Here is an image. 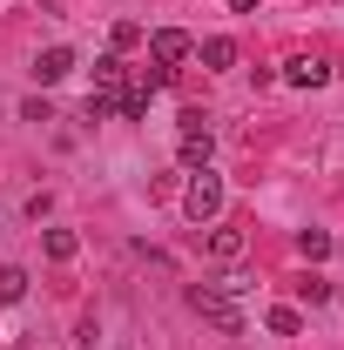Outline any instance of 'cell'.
Returning <instances> with one entry per match:
<instances>
[{
	"instance_id": "6da1fadb",
	"label": "cell",
	"mask_w": 344,
	"mask_h": 350,
	"mask_svg": "<svg viewBox=\"0 0 344 350\" xmlns=\"http://www.w3.org/2000/svg\"><path fill=\"white\" fill-rule=\"evenodd\" d=\"M189 310H196L210 330H223V337H243V304H236V290H223V283H196V290H189Z\"/></svg>"
},
{
	"instance_id": "7a4b0ae2",
	"label": "cell",
	"mask_w": 344,
	"mask_h": 350,
	"mask_svg": "<svg viewBox=\"0 0 344 350\" xmlns=\"http://www.w3.org/2000/svg\"><path fill=\"white\" fill-rule=\"evenodd\" d=\"M182 216L196 222V229H210L223 216V175L216 169H189V182H182Z\"/></svg>"
},
{
	"instance_id": "3957f363",
	"label": "cell",
	"mask_w": 344,
	"mask_h": 350,
	"mask_svg": "<svg viewBox=\"0 0 344 350\" xmlns=\"http://www.w3.org/2000/svg\"><path fill=\"white\" fill-rule=\"evenodd\" d=\"M210 155H216L210 115H203V108H182V122H175V162H182V169H210Z\"/></svg>"
},
{
	"instance_id": "277c9868",
	"label": "cell",
	"mask_w": 344,
	"mask_h": 350,
	"mask_svg": "<svg viewBox=\"0 0 344 350\" xmlns=\"http://www.w3.org/2000/svg\"><path fill=\"white\" fill-rule=\"evenodd\" d=\"M189 54H196V41H189L182 27H156V34H149V61H156V68H169V75L189 61Z\"/></svg>"
},
{
	"instance_id": "5b68a950",
	"label": "cell",
	"mask_w": 344,
	"mask_h": 350,
	"mask_svg": "<svg viewBox=\"0 0 344 350\" xmlns=\"http://www.w3.org/2000/svg\"><path fill=\"white\" fill-rule=\"evenodd\" d=\"M250 250V229H236V222H210V236H203V256L210 262H236Z\"/></svg>"
},
{
	"instance_id": "8992f818",
	"label": "cell",
	"mask_w": 344,
	"mask_h": 350,
	"mask_svg": "<svg viewBox=\"0 0 344 350\" xmlns=\"http://www.w3.org/2000/svg\"><path fill=\"white\" fill-rule=\"evenodd\" d=\"M284 81L291 88H324L331 81V61H324V54H291V61H284Z\"/></svg>"
},
{
	"instance_id": "52a82bcc",
	"label": "cell",
	"mask_w": 344,
	"mask_h": 350,
	"mask_svg": "<svg viewBox=\"0 0 344 350\" xmlns=\"http://www.w3.org/2000/svg\"><path fill=\"white\" fill-rule=\"evenodd\" d=\"M68 75H75V47H41V54H34V81L41 88L68 81Z\"/></svg>"
},
{
	"instance_id": "ba28073f",
	"label": "cell",
	"mask_w": 344,
	"mask_h": 350,
	"mask_svg": "<svg viewBox=\"0 0 344 350\" xmlns=\"http://www.w3.org/2000/svg\"><path fill=\"white\" fill-rule=\"evenodd\" d=\"M196 61H203L210 75H223V68H236V41H230V34H210V41L196 47Z\"/></svg>"
},
{
	"instance_id": "9c48e42d",
	"label": "cell",
	"mask_w": 344,
	"mask_h": 350,
	"mask_svg": "<svg viewBox=\"0 0 344 350\" xmlns=\"http://www.w3.org/2000/svg\"><path fill=\"white\" fill-rule=\"evenodd\" d=\"M41 250H47V262H75V250H82V243H75V229H47Z\"/></svg>"
},
{
	"instance_id": "30bf717a",
	"label": "cell",
	"mask_w": 344,
	"mask_h": 350,
	"mask_svg": "<svg viewBox=\"0 0 344 350\" xmlns=\"http://www.w3.org/2000/svg\"><path fill=\"white\" fill-rule=\"evenodd\" d=\"M297 256L304 262H324V256H331V236H324V229H297Z\"/></svg>"
},
{
	"instance_id": "8fae6325",
	"label": "cell",
	"mask_w": 344,
	"mask_h": 350,
	"mask_svg": "<svg viewBox=\"0 0 344 350\" xmlns=\"http://www.w3.org/2000/svg\"><path fill=\"white\" fill-rule=\"evenodd\" d=\"M142 41H149V34H142L135 21H115V27H108V54H129V47H142Z\"/></svg>"
},
{
	"instance_id": "7c38bea8",
	"label": "cell",
	"mask_w": 344,
	"mask_h": 350,
	"mask_svg": "<svg viewBox=\"0 0 344 350\" xmlns=\"http://www.w3.org/2000/svg\"><path fill=\"white\" fill-rule=\"evenodd\" d=\"M21 297H27V269L7 262V269H0V304H21Z\"/></svg>"
},
{
	"instance_id": "4fadbf2b",
	"label": "cell",
	"mask_w": 344,
	"mask_h": 350,
	"mask_svg": "<svg viewBox=\"0 0 344 350\" xmlns=\"http://www.w3.org/2000/svg\"><path fill=\"white\" fill-rule=\"evenodd\" d=\"M122 81H129L122 54H101V61H95V88H122Z\"/></svg>"
},
{
	"instance_id": "5bb4252c",
	"label": "cell",
	"mask_w": 344,
	"mask_h": 350,
	"mask_svg": "<svg viewBox=\"0 0 344 350\" xmlns=\"http://www.w3.org/2000/svg\"><path fill=\"white\" fill-rule=\"evenodd\" d=\"M263 323H270L277 337H297V330H304V317H297V310H291V304H277V310H270V317H263Z\"/></svg>"
},
{
	"instance_id": "9a60e30c",
	"label": "cell",
	"mask_w": 344,
	"mask_h": 350,
	"mask_svg": "<svg viewBox=\"0 0 344 350\" xmlns=\"http://www.w3.org/2000/svg\"><path fill=\"white\" fill-rule=\"evenodd\" d=\"M115 94H122V88H95V94H88V122H108V115H115Z\"/></svg>"
},
{
	"instance_id": "2e32d148",
	"label": "cell",
	"mask_w": 344,
	"mask_h": 350,
	"mask_svg": "<svg viewBox=\"0 0 344 350\" xmlns=\"http://www.w3.org/2000/svg\"><path fill=\"white\" fill-rule=\"evenodd\" d=\"M297 297H304V304H324V297H331V283H324V276H297Z\"/></svg>"
},
{
	"instance_id": "e0dca14e",
	"label": "cell",
	"mask_w": 344,
	"mask_h": 350,
	"mask_svg": "<svg viewBox=\"0 0 344 350\" xmlns=\"http://www.w3.org/2000/svg\"><path fill=\"white\" fill-rule=\"evenodd\" d=\"M14 350H27V344H14Z\"/></svg>"
}]
</instances>
